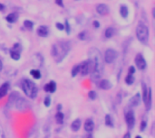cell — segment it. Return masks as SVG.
<instances>
[{
    "label": "cell",
    "instance_id": "obj_1",
    "mask_svg": "<svg viewBox=\"0 0 155 138\" xmlns=\"http://www.w3.org/2000/svg\"><path fill=\"white\" fill-rule=\"evenodd\" d=\"M89 58L92 78L93 80H99L104 72V60L102 54L96 48H91L89 51Z\"/></svg>",
    "mask_w": 155,
    "mask_h": 138
},
{
    "label": "cell",
    "instance_id": "obj_2",
    "mask_svg": "<svg viewBox=\"0 0 155 138\" xmlns=\"http://www.w3.org/2000/svg\"><path fill=\"white\" fill-rule=\"evenodd\" d=\"M70 47V44L67 42H60L52 46L51 54L56 63H60V61H63V59L66 56V54L68 53Z\"/></svg>",
    "mask_w": 155,
    "mask_h": 138
},
{
    "label": "cell",
    "instance_id": "obj_3",
    "mask_svg": "<svg viewBox=\"0 0 155 138\" xmlns=\"http://www.w3.org/2000/svg\"><path fill=\"white\" fill-rule=\"evenodd\" d=\"M22 88L25 94L30 99H35L37 95V88L36 84L29 80H24L22 82Z\"/></svg>",
    "mask_w": 155,
    "mask_h": 138
},
{
    "label": "cell",
    "instance_id": "obj_4",
    "mask_svg": "<svg viewBox=\"0 0 155 138\" xmlns=\"http://www.w3.org/2000/svg\"><path fill=\"white\" fill-rule=\"evenodd\" d=\"M136 36L141 43L146 44L149 41V28L144 24L140 23L136 27Z\"/></svg>",
    "mask_w": 155,
    "mask_h": 138
},
{
    "label": "cell",
    "instance_id": "obj_5",
    "mask_svg": "<svg viewBox=\"0 0 155 138\" xmlns=\"http://www.w3.org/2000/svg\"><path fill=\"white\" fill-rule=\"evenodd\" d=\"M117 52L113 49H107L104 53V61L106 63H112L117 58Z\"/></svg>",
    "mask_w": 155,
    "mask_h": 138
},
{
    "label": "cell",
    "instance_id": "obj_6",
    "mask_svg": "<svg viewBox=\"0 0 155 138\" xmlns=\"http://www.w3.org/2000/svg\"><path fill=\"white\" fill-rule=\"evenodd\" d=\"M125 119H126V123H127V126L130 129L132 128L134 126V124H135V117H134V113L130 110L126 113L125 116Z\"/></svg>",
    "mask_w": 155,
    "mask_h": 138
},
{
    "label": "cell",
    "instance_id": "obj_7",
    "mask_svg": "<svg viewBox=\"0 0 155 138\" xmlns=\"http://www.w3.org/2000/svg\"><path fill=\"white\" fill-rule=\"evenodd\" d=\"M20 52H21V47L18 44H16L14 47L10 50V55L13 60L17 61L20 59Z\"/></svg>",
    "mask_w": 155,
    "mask_h": 138
},
{
    "label": "cell",
    "instance_id": "obj_8",
    "mask_svg": "<svg viewBox=\"0 0 155 138\" xmlns=\"http://www.w3.org/2000/svg\"><path fill=\"white\" fill-rule=\"evenodd\" d=\"M135 64L139 70H144L146 68V61L141 53H138L135 57Z\"/></svg>",
    "mask_w": 155,
    "mask_h": 138
},
{
    "label": "cell",
    "instance_id": "obj_9",
    "mask_svg": "<svg viewBox=\"0 0 155 138\" xmlns=\"http://www.w3.org/2000/svg\"><path fill=\"white\" fill-rule=\"evenodd\" d=\"M80 67V72L82 73V75L85 76L88 74L91 71V63H90V61H85L84 63L79 65Z\"/></svg>",
    "mask_w": 155,
    "mask_h": 138
},
{
    "label": "cell",
    "instance_id": "obj_10",
    "mask_svg": "<svg viewBox=\"0 0 155 138\" xmlns=\"http://www.w3.org/2000/svg\"><path fill=\"white\" fill-rule=\"evenodd\" d=\"M96 11L100 15L105 16L109 13V7H108V5L105 4H100L96 6Z\"/></svg>",
    "mask_w": 155,
    "mask_h": 138
},
{
    "label": "cell",
    "instance_id": "obj_11",
    "mask_svg": "<svg viewBox=\"0 0 155 138\" xmlns=\"http://www.w3.org/2000/svg\"><path fill=\"white\" fill-rule=\"evenodd\" d=\"M49 33V31H48V28H47L46 26H39L38 29H37V34L39 36L41 37H46L48 35Z\"/></svg>",
    "mask_w": 155,
    "mask_h": 138
},
{
    "label": "cell",
    "instance_id": "obj_12",
    "mask_svg": "<svg viewBox=\"0 0 155 138\" xmlns=\"http://www.w3.org/2000/svg\"><path fill=\"white\" fill-rule=\"evenodd\" d=\"M45 90L49 91V92H55L56 89V84L55 81H50L48 84H46L45 86Z\"/></svg>",
    "mask_w": 155,
    "mask_h": 138
},
{
    "label": "cell",
    "instance_id": "obj_13",
    "mask_svg": "<svg viewBox=\"0 0 155 138\" xmlns=\"http://www.w3.org/2000/svg\"><path fill=\"white\" fill-rule=\"evenodd\" d=\"M94 127V124L93 122V120L91 119H87L84 123V129L87 132H92Z\"/></svg>",
    "mask_w": 155,
    "mask_h": 138
},
{
    "label": "cell",
    "instance_id": "obj_14",
    "mask_svg": "<svg viewBox=\"0 0 155 138\" xmlns=\"http://www.w3.org/2000/svg\"><path fill=\"white\" fill-rule=\"evenodd\" d=\"M8 88H9V84L8 83V82L0 87V99H2L3 97L5 96V94L8 93Z\"/></svg>",
    "mask_w": 155,
    "mask_h": 138
},
{
    "label": "cell",
    "instance_id": "obj_15",
    "mask_svg": "<svg viewBox=\"0 0 155 138\" xmlns=\"http://www.w3.org/2000/svg\"><path fill=\"white\" fill-rule=\"evenodd\" d=\"M99 86H100V88H102V89H109V88H111L112 84L110 83V81H109V80H103L102 81L100 82Z\"/></svg>",
    "mask_w": 155,
    "mask_h": 138
},
{
    "label": "cell",
    "instance_id": "obj_16",
    "mask_svg": "<svg viewBox=\"0 0 155 138\" xmlns=\"http://www.w3.org/2000/svg\"><path fill=\"white\" fill-rule=\"evenodd\" d=\"M140 100H141L140 94H136L135 96H133L132 98V99H131V105L132 107H137L140 104Z\"/></svg>",
    "mask_w": 155,
    "mask_h": 138
},
{
    "label": "cell",
    "instance_id": "obj_17",
    "mask_svg": "<svg viewBox=\"0 0 155 138\" xmlns=\"http://www.w3.org/2000/svg\"><path fill=\"white\" fill-rule=\"evenodd\" d=\"M128 13H129V11H128L127 6L126 5H121V7H120V14H121V16H122V17L126 18L128 16Z\"/></svg>",
    "mask_w": 155,
    "mask_h": 138
},
{
    "label": "cell",
    "instance_id": "obj_18",
    "mask_svg": "<svg viewBox=\"0 0 155 138\" xmlns=\"http://www.w3.org/2000/svg\"><path fill=\"white\" fill-rule=\"evenodd\" d=\"M114 33H115V29L112 28V27H108V28L105 30L104 35L106 38H111Z\"/></svg>",
    "mask_w": 155,
    "mask_h": 138
},
{
    "label": "cell",
    "instance_id": "obj_19",
    "mask_svg": "<svg viewBox=\"0 0 155 138\" xmlns=\"http://www.w3.org/2000/svg\"><path fill=\"white\" fill-rule=\"evenodd\" d=\"M80 126H81V121H80V119L75 120V121L72 123V125H71V128H72L73 131H77V130H79Z\"/></svg>",
    "mask_w": 155,
    "mask_h": 138
},
{
    "label": "cell",
    "instance_id": "obj_20",
    "mask_svg": "<svg viewBox=\"0 0 155 138\" xmlns=\"http://www.w3.org/2000/svg\"><path fill=\"white\" fill-rule=\"evenodd\" d=\"M5 19L8 23H15L17 19V16L16 15V14L12 13V14H9V15L5 17Z\"/></svg>",
    "mask_w": 155,
    "mask_h": 138
},
{
    "label": "cell",
    "instance_id": "obj_21",
    "mask_svg": "<svg viewBox=\"0 0 155 138\" xmlns=\"http://www.w3.org/2000/svg\"><path fill=\"white\" fill-rule=\"evenodd\" d=\"M30 74H31L35 79H36V80L41 78V73H40V71H39L38 70H32V71H30Z\"/></svg>",
    "mask_w": 155,
    "mask_h": 138
},
{
    "label": "cell",
    "instance_id": "obj_22",
    "mask_svg": "<svg viewBox=\"0 0 155 138\" xmlns=\"http://www.w3.org/2000/svg\"><path fill=\"white\" fill-rule=\"evenodd\" d=\"M133 81H134V78H133L132 74H128V76L125 78V82H126V83L131 85V84L133 83Z\"/></svg>",
    "mask_w": 155,
    "mask_h": 138
},
{
    "label": "cell",
    "instance_id": "obj_23",
    "mask_svg": "<svg viewBox=\"0 0 155 138\" xmlns=\"http://www.w3.org/2000/svg\"><path fill=\"white\" fill-rule=\"evenodd\" d=\"M56 122L58 124H62L63 123V120H64V115L62 113L58 112L56 115Z\"/></svg>",
    "mask_w": 155,
    "mask_h": 138
},
{
    "label": "cell",
    "instance_id": "obj_24",
    "mask_svg": "<svg viewBox=\"0 0 155 138\" xmlns=\"http://www.w3.org/2000/svg\"><path fill=\"white\" fill-rule=\"evenodd\" d=\"M79 71H80V67H79V65L73 66V70H72V76H73V77H75V76L79 73Z\"/></svg>",
    "mask_w": 155,
    "mask_h": 138
},
{
    "label": "cell",
    "instance_id": "obj_25",
    "mask_svg": "<svg viewBox=\"0 0 155 138\" xmlns=\"http://www.w3.org/2000/svg\"><path fill=\"white\" fill-rule=\"evenodd\" d=\"M33 25H34L33 23L31 21H29V20H25V21L24 22V26L28 30H31L33 28Z\"/></svg>",
    "mask_w": 155,
    "mask_h": 138
},
{
    "label": "cell",
    "instance_id": "obj_26",
    "mask_svg": "<svg viewBox=\"0 0 155 138\" xmlns=\"http://www.w3.org/2000/svg\"><path fill=\"white\" fill-rule=\"evenodd\" d=\"M105 123L107 126H112V120L109 115H106V116H105Z\"/></svg>",
    "mask_w": 155,
    "mask_h": 138
},
{
    "label": "cell",
    "instance_id": "obj_27",
    "mask_svg": "<svg viewBox=\"0 0 155 138\" xmlns=\"http://www.w3.org/2000/svg\"><path fill=\"white\" fill-rule=\"evenodd\" d=\"M88 95H89V98L91 99H95V98H96V93L94 91H90Z\"/></svg>",
    "mask_w": 155,
    "mask_h": 138
},
{
    "label": "cell",
    "instance_id": "obj_28",
    "mask_svg": "<svg viewBox=\"0 0 155 138\" xmlns=\"http://www.w3.org/2000/svg\"><path fill=\"white\" fill-rule=\"evenodd\" d=\"M56 28L58 29V30H64V24H61V23H56Z\"/></svg>",
    "mask_w": 155,
    "mask_h": 138
},
{
    "label": "cell",
    "instance_id": "obj_29",
    "mask_svg": "<svg viewBox=\"0 0 155 138\" xmlns=\"http://www.w3.org/2000/svg\"><path fill=\"white\" fill-rule=\"evenodd\" d=\"M45 105L46 107H49L50 106V98L49 97H46L45 99Z\"/></svg>",
    "mask_w": 155,
    "mask_h": 138
},
{
    "label": "cell",
    "instance_id": "obj_30",
    "mask_svg": "<svg viewBox=\"0 0 155 138\" xmlns=\"http://www.w3.org/2000/svg\"><path fill=\"white\" fill-rule=\"evenodd\" d=\"M134 72H135V69H134L133 66H131L129 68V74H133Z\"/></svg>",
    "mask_w": 155,
    "mask_h": 138
},
{
    "label": "cell",
    "instance_id": "obj_31",
    "mask_svg": "<svg viewBox=\"0 0 155 138\" xmlns=\"http://www.w3.org/2000/svg\"><path fill=\"white\" fill-rule=\"evenodd\" d=\"M84 34H85L84 32V33H81L79 34V39H80V40H84V39H85V38H84V37H85Z\"/></svg>",
    "mask_w": 155,
    "mask_h": 138
},
{
    "label": "cell",
    "instance_id": "obj_32",
    "mask_svg": "<svg viewBox=\"0 0 155 138\" xmlns=\"http://www.w3.org/2000/svg\"><path fill=\"white\" fill-rule=\"evenodd\" d=\"M56 4H57L58 5L64 6V5H63V0H56Z\"/></svg>",
    "mask_w": 155,
    "mask_h": 138
},
{
    "label": "cell",
    "instance_id": "obj_33",
    "mask_svg": "<svg viewBox=\"0 0 155 138\" xmlns=\"http://www.w3.org/2000/svg\"><path fill=\"white\" fill-rule=\"evenodd\" d=\"M145 126H146V123H145V121H143V123H141V131H143V130H144Z\"/></svg>",
    "mask_w": 155,
    "mask_h": 138
},
{
    "label": "cell",
    "instance_id": "obj_34",
    "mask_svg": "<svg viewBox=\"0 0 155 138\" xmlns=\"http://www.w3.org/2000/svg\"><path fill=\"white\" fill-rule=\"evenodd\" d=\"M65 24H66V33H70V27H69L68 22L66 21V23H65Z\"/></svg>",
    "mask_w": 155,
    "mask_h": 138
},
{
    "label": "cell",
    "instance_id": "obj_35",
    "mask_svg": "<svg viewBox=\"0 0 155 138\" xmlns=\"http://www.w3.org/2000/svg\"><path fill=\"white\" fill-rule=\"evenodd\" d=\"M93 26L95 27V28H96V27L98 28V27L100 26V24H99V22H98V21H94V22H93Z\"/></svg>",
    "mask_w": 155,
    "mask_h": 138
},
{
    "label": "cell",
    "instance_id": "obj_36",
    "mask_svg": "<svg viewBox=\"0 0 155 138\" xmlns=\"http://www.w3.org/2000/svg\"><path fill=\"white\" fill-rule=\"evenodd\" d=\"M5 10V5L3 4H0V11H4Z\"/></svg>",
    "mask_w": 155,
    "mask_h": 138
},
{
    "label": "cell",
    "instance_id": "obj_37",
    "mask_svg": "<svg viewBox=\"0 0 155 138\" xmlns=\"http://www.w3.org/2000/svg\"><path fill=\"white\" fill-rule=\"evenodd\" d=\"M123 138H131V136H130V134H129V133H126V134L124 135Z\"/></svg>",
    "mask_w": 155,
    "mask_h": 138
},
{
    "label": "cell",
    "instance_id": "obj_38",
    "mask_svg": "<svg viewBox=\"0 0 155 138\" xmlns=\"http://www.w3.org/2000/svg\"><path fill=\"white\" fill-rule=\"evenodd\" d=\"M2 69H3V64H2V61H1V60H0V71H2Z\"/></svg>",
    "mask_w": 155,
    "mask_h": 138
},
{
    "label": "cell",
    "instance_id": "obj_39",
    "mask_svg": "<svg viewBox=\"0 0 155 138\" xmlns=\"http://www.w3.org/2000/svg\"><path fill=\"white\" fill-rule=\"evenodd\" d=\"M136 138H141V137H140V136H137V137H136Z\"/></svg>",
    "mask_w": 155,
    "mask_h": 138
}]
</instances>
